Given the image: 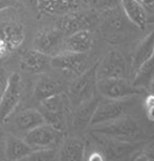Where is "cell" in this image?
Segmentation results:
<instances>
[{
	"instance_id": "obj_18",
	"label": "cell",
	"mask_w": 154,
	"mask_h": 161,
	"mask_svg": "<svg viewBox=\"0 0 154 161\" xmlns=\"http://www.w3.org/2000/svg\"><path fill=\"white\" fill-rule=\"evenodd\" d=\"M64 92L63 84L60 80L53 79L50 76L40 77L33 87V97L38 102H42L50 97Z\"/></svg>"
},
{
	"instance_id": "obj_8",
	"label": "cell",
	"mask_w": 154,
	"mask_h": 161,
	"mask_svg": "<svg viewBox=\"0 0 154 161\" xmlns=\"http://www.w3.org/2000/svg\"><path fill=\"white\" fill-rule=\"evenodd\" d=\"M66 36L59 28L44 29L33 39V48L42 52L50 58L65 51Z\"/></svg>"
},
{
	"instance_id": "obj_11",
	"label": "cell",
	"mask_w": 154,
	"mask_h": 161,
	"mask_svg": "<svg viewBox=\"0 0 154 161\" xmlns=\"http://www.w3.org/2000/svg\"><path fill=\"white\" fill-rule=\"evenodd\" d=\"M94 19L86 11H75L60 16L58 28L68 37L81 30H87L93 26Z\"/></svg>"
},
{
	"instance_id": "obj_7",
	"label": "cell",
	"mask_w": 154,
	"mask_h": 161,
	"mask_svg": "<svg viewBox=\"0 0 154 161\" xmlns=\"http://www.w3.org/2000/svg\"><path fill=\"white\" fill-rule=\"evenodd\" d=\"M133 98L134 97L122 100H101L99 105H97L95 113H94L93 118L91 120L90 127L108 123V121L125 116L126 112L134 104Z\"/></svg>"
},
{
	"instance_id": "obj_32",
	"label": "cell",
	"mask_w": 154,
	"mask_h": 161,
	"mask_svg": "<svg viewBox=\"0 0 154 161\" xmlns=\"http://www.w3.org/2000/svg\"><path fill=\"white\" fill-rule=\"evenodd\" d=\"M88 161H104V157L100 153H94V154L90 156Z\"/></svg>"
},
{
	"instance_id": "obj_25",
	"label": "cell",
	"mask_w": 154,
	"mask_h": 161,
	"mask_svg": "<svg viewBox=\"0 0 154 161\" xmlns=\"http://www.w3.org/2000/svg\"><path fill=\"white\" fill-rule=\"evenodd\" d=\"M20 161H58V149H37Z\"/></svg>"
},
{
	"instance_id": "obj_27",
	"label": "cell",
	"mask_w": 154,
	"mask_h": 161,
	"mask_svg": "<svg viewBox=\"0 0 154 161\" xmlns=\"http://www.w3.org/2000/svg\"><path fill=\"white\" fill-rule=\"evenodd\" d=\"M8 80H9V76L7 75V72L4 71V69L0 64V97H1L4 88L7 86Z\"/></svg>"
},
{
	"instance_id": "obj_10",
	"label": "cell",
	"mask_w": 154,
	"mask_h": 161,
	"mask_svg": "<svg viewBox=\"0 0 154 161\" xmlns=\"http://www.w3.org/2000/svg\"><path fill=\"white\" fill-rule=\"evenodd\" d=\"M127 66L124 56L120 52L109 51L97 62L96 77L102 79H114V77H124L126 75Z\"/></svg>"
},
{
	"instance_id": "obj_20",
	"label": "cell",
	"mask_w": 154,
	"mask_h": 161,
	"mask_svg": "<svg viewBox=\"0 0 154 161\" xmlns=\"http://www.w3.org/2000/svg\"><path fill=\"white\" fill-rule=\"evenodd\" d=\"M58 161H85V143L78 137L64 139L59 146Z\"/></svg>"
},
{
	"instance_id": "obj_9",
	"label": "cell",
	"mask_w": 154,
	"mask_h": 161,
	"mask_svg": "<svg viewBox=\"0 0 154 161\" xmlns=\"http://www.w3.org/2000/svg\"><path fill=\"white\" fill-rule=\"evenodd\" d=\"M50 66L60 71L75 75L76 77L84 74L90 68L87 54L71 51H63L58 55L51 57Z\"/></svg>"
},
{
	"instance_id": "obj_14",
	"label": "cell",
	"mask_w": 154,
	"mask_h": 161,
	"mask_svg": "<svg viewBox=\"0 0 154 161\" xmlns=\"http://www.w3.org/2000/svg\"><path fill=\"white\" fill-rule=\"evenodd\" d=\"M12 124L17 132H22L25 134L28 131L41 126V125L46 124V121L38 108L37 110L35 108H28V110L18 112L13 118Z\"/></svg>"
},
{
	"instance_id": "obj_35",
	"label": "cell",
	"mask_w": 154,
	"mask_h": 161,
	"mask_svg": "<svg viewBox=\"0 0 154 161\" xmlns=\"http://www.w3.org/2000/svg\"><path fill=\"white\" fill-rule=\"evenodd\" d=\"M25 2H33L34 0H24Z\"/></svg>"
},
{
	"instance_id": "obj_23",
	"label": "cell",
	"mask_w": 154,
	"mask_h": 161,
	"mask_svg": "<svg viewBox=\"0 0 154 161\" xmlns=\"http://www.w3.org/2000/svg\"><path fill=\"white\" fill-rule=\"evenodd\" d=\"M93 46V33L90 29L81 30L65 38V51L87 54Z\"/></svg>"
},
{
	"instance_id": "obj_30",
	"label": "cell",
	"mask_w": 154,
	"mask_h": 161,
	"mask_svg": "<svg viewBox=\"0 0 154 161\" xmlns=\"http://www.w3.org/2000/svg\"><path fill=\"white\" fill-rule=\"evenodd\" d=\"M9 52H11L9 46L7 45V43L2 39H0V57H3L4 55H7Z\"/></svg>"
},
{
	"instance_id": "obj_21",
	"label": "cell",
	"mask_w": 154,
	"mask_h": 161,
	"mask_svg": "<svg viewBox=\"0 0 154 161\" xmlns=\"http://www.w3.org/2000/svg\"><path fill=\"white\" fill-rule=\"evenodd\" d=\"M0 39L7 43L10 51L15 50L25 39L24 27L16 20H8L0 26Z\"/></svg>"
},
{
	"instance_id": "obj_28",
	"label": "cell",
	"mask_w": 154,
	"mask_h": 161,
	"mask_svg": "<svg viewBox=\"0 0 154 161\" xmlns=\"http://www.w3.org/2000/svg\"><path fill=\"white\" fill-rule=\"evenodd\" d=\"M133 161H154V155L149 152H142L136 156Z\"/></svg>"
},
{
	"instance_id": "obj_19",
	"label": "cell",
	"mask_w": 154,
	"mask_h": 161,
	"mask_svg": "<svg viewBox=\"0 0 154 161\" xmlns=\"http://www.w3.org/2000/svg\"><path fill=\"white\" fill-rule=\"evenodd\" d=\"M154 55V29L146 36L141 42L138 44L132 56V64H131V71L134 76L137 70L142 66L146 61L149 60Z\"/></svg>"
},
{
	"instance_id": "obj_26",
	"label": "cell",
	"mask_w": 154,
	"mask_h": 161,
	"mask_svg": "<svg viewBox=\"0 0 154 161\" xmlns=\"http://www.w3.org/2000/svg\"><path fill=\"white\" fill-rule=\"evenodd\" d=\"M149 15L154 14V0H137Z\"/></svg>"
},
{
	"instance_id": "obj_4",
	"label": "cell",
	"mask_w": 154,
	"mask_h": 161,
	"mask_svg": "<svg viewBox=\"0 0 154 161\" xmlns=\"http://www.w3.org/2000/svg\"><path fill=\"white\" fill-rule=\"evenodd\" d=\"M140 127L136 120L131 117L123 116L115 120L92 127V132L100 136L122 141L131 140L139 133Z\"/></svg>"
},
{
	"instance_id": "obj_36",
	"label": "cell",
	"mask_w": 154,
	"mask_h": 161,
	"mask_svg": "<svg viewBox=\"0 0 154 161\" xmlns=\"http://www.w3.org/2000/svg\"><path fill=\"white\" fill-rule=\"evenodd\" d=\"M153 85H154V83H153ZM153 85H152V86H153Z\"/></svg>"
},
{
	"instance_id": "obj_24",
	"label": "cell",
	"mask_w": 154,
	"mask_h": 161,
	"mask_svg": "<svg viewBox=\"0 0 154 161\" xmlns=\"http://www.w3.org/2000/svg\"><path fill=\"white\" fill-rule=\"evenodd\" d=\"M133 84L142 89H151L154 83V55L147 60L133 76Z\"/></svg>"
},
{
	"instance_id": "obj_34",
	"label": "cell",
	"mask_w": 154,
	"mask_h": 161,
	"mask_svg": "<svg viewBox=\"0 0 154 161\" xmlns=\"http://www.w3.org/2000/svg\"><path fill=\"white\" fill-rule=\"evenodd\" d=\"M148 24H150V25H153L154 26V14L152 15H149L148 16Z\"/></svg>"
},
{
	"instance_id": "obj_5",
	"label": "cell",
	"mask_w": 154,
	"mask_h": 161,
	"mask_svg": "<svg viewBox=\"0 0 154 161\" xmlns=\"http://www.w3.org/2000/svg\"><path fill=\"white\" fill-rule=\"evenodd\" d=\"M23 139L34 149L58 148L64 141V133L50 125L44 124L28 131Z\"/></svg>"
},
{
	"instance_id": "obj_13",
	"label": "cell",
	"mask_w": 154,
	"mask_h": 161,
	"mask_svg": "<svg viewBox=\"0 0 154 161\" xmlns=\"http://www.w3.org/2000/svg\"><path fill=\"white\" fill-rule=\"evenodd\" d=\"M100 101H101V98L94 96L91 99L85 101L76 106L73 113V127L75 130L81 131L90 127Z\"/></svg>"
},
{
	"instance_id": "obj_12",
	"label": "cell",
	"mask_w": 154,
	"mask_h": 161,
	"mask_svg": "<svg viewBox=\"0 0 154 161\" xmlns=\"http://www.w3.org/2000/svg\"><path fill=\"white\" fill-rule=\"evenodd\" d=\"M49 67H51L50 57L33 47L25 51L20 55V68L28 73H45Z\"/></svg>"
},
{
	"instance_id": "obj_29",
	"label": "cell",
	"mask_w": 154,
	"mask_h": 161,
	"mask_svg": "<svg viewBox=\"0 0 154 161\" xmlns=\"http://www.w3.org/2000/svg\"><path fill=\"white\" fill-rule=\"evenodd\" d=\"M16 2V0H0V12H3L4 10L13 7Z\"/></svg>"
},
{
	"instance_id": "obj_33",
	"label": "cell",
	"mask_w": 154,
	"mask_h": 161,
	"mask_svg": "<svg viewBox=\"0 0 154 161\" xmlns=\"http://www.w3.org/2000/svg\"><path fill=\"white\" fill-rule=\"evenodd\" d=\"M147 115L150 120L154 121V106H151V108H147Z\"/></svg>"
},
{
	"instance_id": "obj_15",
	"label": "cell",
	"mask_w": 154,
	"mask_h": 161,
	"mask_svg": "<svg viewBox=\"0 0 154 161\" xmlns=\"http://www.w3.org/2000/svg\"><path fill=\"white\" fill-rule=\"evenodd\" d=\"M38 9L41 12L62 16L68 13L80 11V0H38Z\"/></svg>"
},
{
	"instance_id": "obj_17",
	"label": "cell",
	"mask_w": 154,
	"mask_h": 161,
	"mask_svg": "<svg viewBox=\"0 0 154 161\" xmlns=\"http://www.w3.org/2000/svg\"><path fill=\"white\" fill-rule=\"evenodd\" d=\"M23 137L16 136H9L6 139L4 148V160L6 161H20L35 152Z\"/></svg>"
},
{
	"instance_id": "obj_3",
	"label": "cell",
	"mask_w": 154,
	"mask_h": 161,
	"mask_svg": "<svg viewBox=\"0 0 154 161\" xmlns=\"http://www.w3.org/2000/svg\"><path fill=\"white\" fill-rule=\"evenodd\" d=\"M96 90L104 99L122 100L127 98L140 96L146 92L145 89L136 87L124 77L97 80Z\"/></svg>"
},
{
	"instance_id": "obj_1",
	"label": "cell",
	"mask_w": 154,
	"mask_h": 161,
	"mask_svg": "<svg viewBox=\"0 0 154 161\" xmlns=\"http://www.w3.org/2000/svg\"><path fill=\"white\" fill-rule=\"evenodd\" d=\"M70 108L71 104L68 96L65 92H62L40 102L38 110L43 115L46 124L63 131Z\"/></svg>"
},
{
	"instance_id": "obj_6",
	"label": "cell",
	"mask_w": 154,
	"mask_h": 161,
	"mask_svg": "<svg viewBox=\"0 0 154 161\" xmlns=\"http://www.w3.org/2000/svg\"><path fill=\"white\" fill-rule=\"evenodd\" d=\"M23 83L18 73H12L9 76L7 86L0 97V121L6 123L16 110L22 99Z\"/></svg>"
},
{
	"instance_id": "obj_22",
	"label": "cell",
	"mask_w": 154,
	"mask_h": 161,
	"mask_svg": "<svg viewBox=\"0 0 154 161\" xmlns=\"http://www.w3.org/2000/svg\"><path fill=\"white\" fill-rule=\"evenodd\" d=\"M127 19L137 28L143 29L148 24V14L137 0H119Z\"/></svg>"
},
{
	"instance_id": "obj_16",
	"label": "cell",
	"mask_w": 154,
	"mask_h": 161,
	"mask_svg": "<svg viewBox=\"0 0 154 161\" xmlns=\"http://www.w3.org/2000/svg\"><path fill=\"white\" fill-rule=\"evenodd\" d=\"M121 13L110 10L104 19V36L108 42L118 43L126 35L125 24L123 20Z\"/></svg>"
},
{
	"instance_id": "obj_2",
	"label": "cell",
	"mask_w": 154,
	"mask_h": 161,
	"mask_svg": "<svg viewBox=\"0 0 154 161\" xmlns=\"http://www.w3.org/2000/svg\"><path fill=\"white\" fill-rule=\"evenodd\" d=\"M96 66L97 64L94 67H90L84 74L77 76V79L69 86L66 96L70 101L71 108H75L80 103L95 96L97 83Z\"/></svg>"
},
{
	"instance_id": "obj_31",
	"label": "cell",
	"mask_w": 154,
	"mask_h": 161,
	"mask_svg": "<svg viewBox=\"0 0 154 161\" xmlns=\"http://www.w3.org/2000/svg\"><path fill=\"white\" fill-rule=\"evenodd\" d=\"M4 148H6V139H4L2 133L0 132V158L2 157L3 159H4Z\"/></svg>"
}]
</instances>
